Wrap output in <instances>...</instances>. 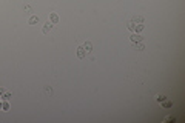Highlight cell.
Listing matches in <instances>:
<instances>
[{
    "label": "cell",
    "instance_id": "1",
    "mask_svg": "<svg viewBox=\"0 0 185 123\" xmlns=\"http://www.w3.org/2000/svg\"><path fill=\"white\" fill-rule=\"evenodd\" d=\"M142 39H144V37H142L140 34H137V32H133L131 36H130V40H131V43H137V42H142Z\"/></svg>",
    "mask_w": 185,
    "mask_h": 123
},
{
    "label": "cell",
    "instance_id": "2",
    "mask_svg": "<svg viewBox=\"0 0 185 123\" xmlns=\"http://www.w3.org/2000/svg\"><path fill=\"white\" fill-rule=\"evenodd\" d=\"M53 26H54V25H53L51 22H46V23L43 25V28H42V32H43V34H49V31L53 29Z\"/></svg>",
    "mask_w": 185,
    "mask_h": 123
},
{
    "label": "cell",
    "instance_id": "3",
    "mask_svg": "<svg viewBox=\"0 0 185 123\" xmlns=\"http://www.w3.org/2000/svg\"><path fill=\"white\" fill-rule=\"evenodd\" d=\"M48 22H51L53 25H57L59 23V15L56 14V12H49V20Z\"/></svg>",
    "mask_w": 185,
    "mask_h": 123
},
{
    "label": "cell",
    "instance_id": "4",
    "mask_svg": "<svg viewBox=\"0 0 185 123\" xmlns=\"http://www.w3.org/2000/svg\"><path fill=\"white\" fill-rule=\"evenodd\" d=\"M77 57L79 58H85L86 57V51H85L83 46H79V48H77Z\"/></svg>",
    "mask_w": 185,
    "mask_h": 123
},
{
    "label": "cell",
    "instance_id": "5",
    "mask_svg": "<svg viewBox=\"0 0 185 123\" xmlns=\"http://www.w3.org/2000/svg\"><path fill=\"white\" fill-rule=\"evenodd\" d=\"M144 23H134V32H137V34H140L142 31H144Z\"/></svg>",
    "mask_w": 185,
    "mask_h": 123
},
{
    "label": "cell",
    "instance_id": "6",
    "mask_svg": "<svg viewBox=\"0 0 185 123\" xmlns=\"http://www.w3.org/2000/svg\"><path fill=\"white\" fill-rule=\"evenodd\" d=\"M28 23L29 25H37V23H39V17H37V15H31V17H29V20H28Z\"/></svg>",
    "mask_w": 185,
    "mask_h": 123
},
{
    "label": "cell",
    "instance_id": "7",
    "mask_svg": "<svg viewBox=\"0 0 185 123\" xmlns=\"http://www.w3.org/2000/svg\"><path fill=\"white\" fill-rule=\"evenodd\" d=\"M131 22H134V23H144V17H142V15H134Z\"/></svg>",
    "mask_w": 185,
    "mask_h": 123
},
{
    "label": "cell",
    "instance_id": "8",
    "mask_svg": "<svg viewBox=\"0 0 185 123\" xmlns=\"http://www.w3.org/2000/svg\"><path fill=\"white\" fill-rule=\"evenodd\" d=\"M83 48H85V51H86V52H91V51H92V43H91V42H85Z\"/></svg>",
    "mask_w": 185,
    "mask_h": 123
},
{
    "label": "cell",
    "instance_id": "9",
    "mask_svg": "<svg viewBox=\"0 0 185 123\" xmlns=\"http://www.w3.org/2000/svg\"><path fill=\"white\" fill-rule=\"evenodd\" d=\"M9 101L8 100H3V103H2V111H9Z\"/></svg>",
    "mask_w": 185,
    "mask_h": 123
},
{
    "label": "cell",
    "instance_id": "10",
    "mask_svg": "<svg viewBox=\"0 0 185 123\" xmlns=\"http://www.w3.org/2000/svg\"><path fill=\"white\" fill-rule=\"evenodd\" d=\"M11 97H12L11 92H9V91H5V92H3V95H2V99H3V100H9Z\"/></svg>",
    "mask_w": 185,
    "mask_h": 123
},
{
    "label": "cell",
    "instance_id": "11",
    "mask_svg": "<svg viewBox=\"0 0 185 123\" xmlns=\"http://www.w3.org/2000/svg\"><path fill=\"white\" fill-rule=\"evenodd\" d=\"M134 45H136V49L137 51H144L145 49V45L142 43V42H137V43H134Z\"/></svg>",
    "mask_w": 185,
    "mask_h": 123
},
{
    "label": "cell",
    "instance_id": "12",
    "mask_svg": "<svg viewBox=\"0 0 185 123\" xmlns=\"http://www.w3.org/2000/svg\"><path fill=\"white\" fill-rule=\"evenodd\" d=\"M162 103H163V108H171V106H173V103H171V101H165V100H163Z\"/></svg>",
    "mask_w": 185,
    "mask_h": 123
},
{
    "label": "cell",
    "instance_id": "13",
    "mask_svg": "<svg viewBox=\"0 0 185 123\" xmlns=\"http://www.w3.org/2000/svg\"><path fill=\"white\" fill-rule=\"evenodd\" d=\"M165 99H167V97H165V95H156V100L159 101V103H162V101H163V100H165Z\"/></svg>",
    "mask_w": 185,
    "mask_h": 123
},
{
    "label": "cell",
    "instance_id": "14",
    "mask_svg": "<svg viewBox=\"0 0 185 123\" xmlns=\"http://www.w3.org/2000/svg\"><path fill=\"white\" fill-rule=\"evenodd\" d=\"M128 29H130L131 32H134V22H130V23H128Z\"/></svg>",
    "mask_w": 185,
    "mask_h": 123
},
{
    "label": "cell",
    "instance_id": "15",
    "mask_svg": "<svg viewBox=\"0 0 185 123\" xmlns=\"http://www.w3.org/2000/svg\"><path fill=\"white\" fill-rule=\"evenodd\" d=\"M45 92H46V94H49V95H51V94H53V88L46 86V88H45Z\"/></svg>",
    "mask_w": 185,
    "mask_h": 123
},
{
    "label": "cell",
    "instance_id": "16",
    "mask_svg": "<svg viewBox=\"0 0 185 123\" xmlns=\"http://www.w3.org/2000/svg\"><path fill=\"white\" fill-rule=\"evenodd\" d=\"M3 92H5V88H2V86H0V95H3Z\"/></svg>",
    "mask_w": 185,
    "mask_h": 123
},
{
    "label": "cell",
    "instance_id": "17",
    "mask_svg": "<svg viewBox=\"0 0 185 123\" xmlns=\"http://www.w3.org/2000/svg\"><path fill=\"white\" fill-rule=\"evenodd\" d=\"M0 109H2V101H0Z\"/></svg>",
    "mask_w": 185,
    "mask_h": 123
}]
</instances>
